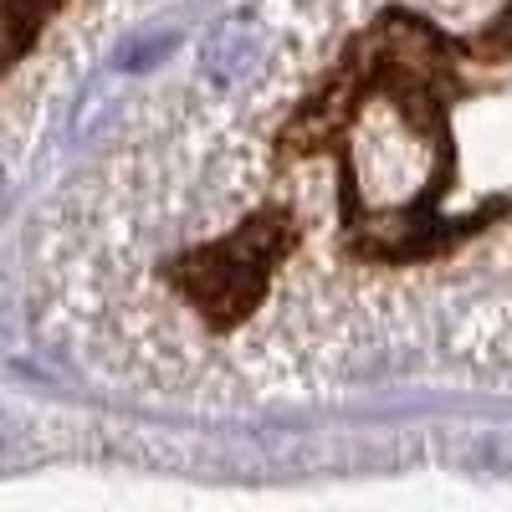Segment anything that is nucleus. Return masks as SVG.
I'll return each mask as SVG.
<instances>
[{"instance_id":"f257e3e1","label":"nucleus","mask_w":512,"mask_h":512,"mask_svg":"<svg viewBox=\"0 0 512 512\" xmlns=\"http://www.w3.org/2000/svg\"><path fill=\"white\" fill-rule=\"evenodd\" d=\"M262 52H267L262 26H256L251 16H231V21H221L216 31L205 36L200 62H205V77H216V82H241L246 72H256Z\"/></svg>"},{"instance_id":"f03ea898","label":"nucleus","mask_w":512,"mask_h":512,"mask_svg":"<svg viewBox=\"0 0 512 512\" xmlns=\"http://www.w3.org/2000/svg\"><path fill=\"white\" fill-rule=\"evenodd\" d=\"M169 52H175V31H154V36H134L128 47L118 52V67L123 72H144L154 62H164Z\"/></svg>"},{"instance_id":"7ed1b4c3","label":"nucleus","mask_w":512,"mask_h":512,"mask_svg":"<svg viewBox=\"0 0 512 512\" xmlns=\"http://www.w3.org/2000/svg\"><path fill=\"white\" fill-rule=\"evenodd\" d=\"M0 200H6V175H0Z\"/></svg>"}]
</instances>
